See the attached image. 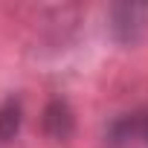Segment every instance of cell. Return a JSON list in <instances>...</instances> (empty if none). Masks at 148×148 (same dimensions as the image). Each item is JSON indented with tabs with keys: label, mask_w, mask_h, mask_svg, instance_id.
<instances>
[{
	"label": "cell",
	"mask_w": 148,
	"mask_h": 148,
	"mask_svg": "<svg viewBox=\"0 0 148 148\" xmlns=\"http://www.w3.org/2000/svg\"><path fill=\"white\" fill-rule=\"evenodd\" d=\"M139 136L148 142V113H145V116H139Z\"/></svg>",
	"instance_id": "cell-4"
},
{
	"label": "cell",
	"mask_w": 148,
	"mask_h": 148,
	"mask_svg": "<svg viewBox=\"0 0 148 148\" xmlns=\"http://www.w3.org/2000/svg\"><path fill=\"white\" fill-rule=\"evenodd\" d=\"M139 15L142 9L139 6H113V35L119 41H134L136 38V29L142 26L139 23Z\"/></svg>",
	"instance_id": "cell-3"
},
{
	"label": "cell",
	"mask_w": 148,
	"mask_h": 148,
	"mask_svg": "<svg viewBox=\"0 0 148 148\" xmlns=\"http://www.w3.org/2000/svg\"><path fill=\"white\" fill-rule=\"evenodd\" d=\"M41 128L49 139L64 142L76 131V113H73V108L64 99H49L44 108V116H41Z\"/></svg>",
	"instance_id": "cell-1"
},
{
	"label": "cell",
	"mask_w": 148,
	"mask_h": 148,
	"mask_svg": "<svg viewBox=\"0 0 148 148\" xmlns=\"http://www.w3.org/2000/svg\"><path fill=\"white\" fill-rule=\"evenodd\" d=\"M23 122V105L18 96H6L0 102V142H9L18 136Z\"/></svg>",
	"instance_id": "cell-2"
}]
</instances>
